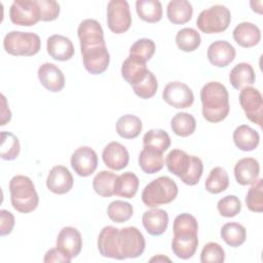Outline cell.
I'll list each match as a JSON object with an SVG mask.
<instances>
[{"mask_svg": "<svg viewBox=\"0 0 263 263\" xmlns=\"http://www.w3.org/2000/svg\"><path fill=\"white\" fill-rule=\"evenodd\" d=\"M225 260V252L223 248L214 241L204 245L200 254L201 263H222Z\"/></svg>", "mask_w": 263, "mask_h": 263, "instance_id": "cell-45", "label": "cell"}, {"mask_svg": "<svg viewBox=\"0 0 263 263\" xmlns=\"http://www.w3.org/2000/svg\"><path fill=\"white\" fill-rule=\"evenodd\" d=\"M203 118L213 123L223 121L229 114V95L225 85L218 81L205 83L200 90Z\"/></svg>", "mask_w": 263, "mask_h": 263, "instance_id": "cell-3", "label": "cell"}, {"mask_svg": "<svg viewBox=\"0 0 263 263\" xmlns=\"http://www.w3.org/2000/svg\"><path fill=\"white\" fill-rule=\"evenodd\" d=\"M233 142L235 146L242 151L255 150L260 142L258 132L247 124L237 126L233 132Z\"/></svg>", "mask_w": 263, "mask_h": 263, "instance_id": "cell-26", "label": "cell"}, {"mask_svg": "<svg viewBox=\"0 0 263 263\" xmlns=\"http://www.w3.org/2000/svg\"><path fill=\"white\" fill-rule=\"evenodd\" d=\"M57 248L71 259L77 257L82 249V237L80 232L71 226L61 229L57 237Z\"/></svg>", "mask_w": 263, "mask_h": 263, "instance_id": "cell-17", "label": "cell"}, {"mask_svg": "<svg viewBox=\"0 0 263 263\" xmlns=\"http://www.w3.org/2000/svg\"><path fill=\"white\" fill-rule=\"evenodd\" d=\"M222 239L230 247L237 248L241 246L247 238L246 228L236 222H228L221 228Z\"/></svg>", "mask_w": 263, "mask_h": 263, "instance_id": "cell-33", "label": "cell"}, {"mask_svg": "<svg viewBox=\"0 0 263 263\" xmlns=\"http://www.w3.org/2000/svg\"><path fill=\"white\" fill-rule=\"evenodd\" d=\"M9 17L14 25L31 27L40 21L37 0H15L9 8Z\"/></svg>", "mask_w": 263, "mask_h": 263, "instance_id": "cell-10", "label": "cell"}, {"mask_svg": "<svg viewBox=\"0 0 263 263\" xmlns=\"http://www.w3.org/2000/svg\"><path fill=\"white\" fill-rule=\"evenodd\" d=\"M193 14V8L187 0H172L166 7V15L171 23L183 25L188 23Z\"/></svg>", "mask_w": 263, "mask_h": 263, "instance_id": "cell-27", "label": "cell"}, {"mask_svg": "<svg viewBox=\"0 0 263 263\" xmlns=\"http://www.w3.org/2000/svg\"><path fill=\"white\" fill-rule=\"evenodd\" d=\"M1 99H2V108H1V123L0 124L5 125L11 119V112L7 106V102H6L4 95H1Z\"/></svg>", "mask_w": 263, "mask_h": 263, "instance_id": "cell-49", "label": "cell"}, {"mask_svg": "<svg viewBox=\"0 0 263 263\" xmlns=\"http://www.w3.org/2000/svg\"><path fill=\"white\" fill-rule=\"evenodd\" d=\"M71 166L80 177L90 176L98 166V155L96 151L88 146L77 148L71 156Z\"/></svg>", "mask_w": 263, "mask_h": 263, "instance_id": "cell-14", "label": "cell"}, {"mask_svg": "<svg viewBox=\"0 0 263 263\" xmlns=\"http://www.w3.org/2000/svg\"><path fill=\"white\" fill-rule=\"evenodd\" d=\"M238 99L248 119L261 127L263 122V99L261 92L253 86H246L241 88Z\"/></svg>", "mask_w": 263, "mask_h": 263, "instance_id": "cell-11", "label": "cell"}, {"mask_svg": "<svg viewBox=\"0 0 263 263\" xmlns=\"http://www.w3.org/2000/svg\"><path fill=\"white\" fill-rule=\"evenodd\" d=\"M40 83L51 92H59L65 86V76L62 70L52 63H44L38 68Z\"/></svg>", "mask_w": 263, "mask_h": 263, "instance_id": "cell-18", "label": "cell"}, {"mask_svg": "<svg viewBox=\"0 0 263 263\" xmlns=\"http://www.w3.org/2000/svg\"><path fill=\"white\" fill-rule=\"evenodd\" d=\"M178 195L176 182L167 176H161L145 186L142 192V201L149 208L172 202Z\"/></svg>", "mask_w": 263, "mask_h": 263, "instance_id": "cell-6", "label": "cell"}, {"mask_svg": "<svg viewBox=\"0 0 263 263\" xmlns=\"http://www.w3.org/2000/svg\"><path fill=\"white\" fill-rule=\"evenodd\" d=\"M231 13L224 5H214L202 10L196 20V26L202 33L216 34L224 32L230 25Z\"/></svg>", "mask_w": 263, "mask_h": 263, "instance_id": "cell-8", "label": "cell"}, {"mask_svg": "<svg viewBox=\"0 0 263 263\" xmlns=\"http://www.w3.org/2000/svg\"><path fill=\"white\" fill-rule=\"evenodd\" d=\"M149 70L146 67V63H143L135 58L127 57L121 66V75L123 79L132 86L142 81Z\"/></svg>", "mask_w": 263, "mask_h": 263, "instance_id": "cell-25", "label": "cell"}, {"mask_svg": "<svg viewBox=\"0 0 263 263\" xmlns=\"http://www.w3.org/2000/svg\"><path fill=\"white\" fill-rule=\"evenodd\" d=\"M171 128L174 134L179 137H189L195 132V118L187 112H179L172 118Z\"/></svg>", "mask_w": 263, "mask_h": 263, "instance_id": "cell-34", "label": "cell"}, {"mask_svg": "<svg viewBox=\"0 0 263 263\" xmlns=\"http://www.w3.org/2000/svg\"><path fill=\"white\" fill-rule=\"evenodd\" d=\"M14 226V216L6 211H0V235L4 236L11 233Z\"/></svg>", "mask_w": 263, "mask_h": 263, "instance_id": "cell-47", "label": "cell"}, {"mask_svg": "<svg viewBox=\"0 0 263 263\" xmlns=\"http://www.w3.org/2000/svg\"><path fill=\"white\" fill-rule=\"evenodd\" d=\"M40 9V21L51 22L60 14V4L54 0H37Z\"/></svg>", "mask_w": 263, "mask_h": 263, "instance_id": "cell-46", "label": "cell"}, {"mask_svg": "<svg viewBox=\"0 0 263 263\" xmlns=\"http://www.w3.org/2000/svg\"><path fill=\"white\" fill-rule=\"evenodd\" d=\"M107 214L110 220H112L115 223H123L128 221L133 214L134 209L133 205L123 200H114L109 203L107 208Z\"/></svg>", "mask_w": 263, "mask_h": 263, "instance_id": "cell-40", "label": "cell"}, {"mask_svg": "<svg viewBox=\"0 0 263 263\" xmlns=\"http://www.w3.org/2000/svg\"><path fill=\"white\" fill-rule=\"evenodd\" d=\"M165 165L172 174L189 186L196 185L203 172V164L199 157L189 155L180 149H173L166 155Z\"/></svg>", "mask_w": 263, "mask_h": 263, "instance_id": "cell-4", "label": "cell"}, {"mask_svg": "<svg viewBox=\"0 0 263 263\" xmlns=\"http://www.w3.org/2000/svg\"><path fill=\"white\" fill-rule=\"evenodd\" d=\"M173 231L172 250L174 254L183 260L191 258L198 246V224L195 217L188 213L178 215L174 220Z\"/></svg>", "mask_w": 263, "mask_h": 263, "instance_id": "cell-2", "label": "cell"}, {"mask_svg": "<svg viewBox=\"0 0 263 263\" xmlns=\"http://www.w3.org/2000/svg\"><path fill=\"white\" fill-rule=\"evenodd\" d=\"M162 99L174 108L185 109L193 104L194 95L187 84L180 81H172L164 86Z\"/></svg>", "mask_w": 263, "mask_h": 263, "instance_id": "cell-13", "label": "cell"}, {"mask_svg": "<svg viewBox=\"0 0 263 263\" xmlns=\"http://www.w3.org/2000/svg\"><path fill=\"white\" fill-rule=\"evenodd\" d=\"M155 52V43L148 38H141L137 40L129 48V57L135 58L143 63L151 60Z\"/></svg>", "mask_w": 263, "mask_h": 263, "instance_id": "cell-41", "label": "cell"}, {"mask_svg": "<svg viewBox=\"0 0 263 263\" xmlns=\"http://www.w3.org/2000/svg\"><path fill=\"white\" fill-rule=\"evenodd\" d=\"M141 119L133 114H125L116 122V133L123 139H135L142 132Z\"/></svg>", "mask_w": 263, "mask_h": 263, "instance_id": "cell-31", "label": "cell"}, {"mask_svg": "<svg viewBox=\"0 0 263 263\" xmlns=\"http://www.w3.org/2000/svg\"><path fill=\"white\" fill-rule=\"evenodd\" d=\"M5 51L14 57H31L39 52L41 41L33 32L11 31L3 39Z\"/></svg>", "mask_w": 263, "mask_h": 263, "instance_id": "cell-7", "label": "cell"}, {"mask_svg": "<svg viewBox=\"0 0 263 263\" xmlns=\"http://www.w3.org/2000/svg\"><path fill=\"white\" fill-rule=\"evenodd\" d=\"M260 165L257 159L245 157L239 159L234 166V177L238 184L246 186L252 185L259 179Z\"/></svg>", "mask_w": 263, "mask_h": 263, "instance_id": "cell-23", "label": "cell"}, {"mask_svg": "<svg viewBox=\"0 0 263 263\" xmlns=\"http://www.w3.org/2000/svg\"><path fill=\"white\" fill-rule=\"evenodd\" d=\"M143 145L144 147L164 152L171 146V138L165 130L160 128H153L144 135Z\"/></svg>", "mask_w": 263, "mask_h": 263, "instance_id": "cell-37", "label": "cell"}, {"mask_svg": "<svg viewBox=\"0 0 263 263\" xmlns=\"http://www.w3.org/2000/svg\"><path fill=\"white\" fill-rule=\"evenodd\" d=\"M21 151L17 137L10 132L0 134V156L4 160H14Z\"/></svg>", "mask_w": 263, "mask_h": 263, "instance_id": "cell-39", "label": "cell"}, {"mask_svg": "<svg viewBox=\"0 0 263 263\" xmlns=\"http://www.w3.org/2000/svg\"><path fill=\"white\" fill-rule=\"evenodd\" d=\"M145 238L134 226L117 228L105 226L98 237V249L103 257L123 260L138 258L145 251Z\"/></svg>", "mask_w": 263, "mask_h": 263, "instance_id": "cell-1", "label": "cell"}, {"mask_svg": "<svg viewBox=\"0 0 263 263\" xmlns=\"http://www.w3.org/2000/svg\"><path fill=\"white\" fill-rule=\"evenodd\" d=\"M139 165L146 174L158 173L164 165L163 152L144 147L139 155Z\"/></svg>", "mask_w": 263, "mask_h": 263, "instance_id": "cell-28", "label": "cell"}, {"mask_svg": "<svg viewBox=\"0 0 263 263\" xmlns=\"http://www.w3.org/2000/svg\"><path fill=\"white\" fill-rule=\"evenodd\" d=\"M228 186L229 177L227 172L221 166H216L212 168L204 183L206 191L213 194H218L225 191Z\"/></svg>", "mask_w": 263, "mask_h": 263, "instance_id": "cell-35", "label": "cell"}, {"mask_svg": "<svg viewBox=\"0 0 263 263\" xmlns=\"http://www.w3.org/2000/svg\"><path fill=\"white\" fill-rule=\"evenodd\" d=\"M139 184L140 181L136 174L125 172L116 178L114 183V195L124 198H133L138 192Z\"/></svg>", "mask_w": 263, "mask_h": 263, "instance_id": "cell-30", "label": "cell"}, {"mask_svg": "<svg viewBox=\"0 0 263 263\" xmlns=\"http://www.w3.org/2000/svg\"><path fill=\"white\" fill-rule=\"evenodd\" d=\"M232 36L239 46L250 48L259 43L261 39V32L256 25L250 22H242L234 28Z\"/></svg>", "mask_w": 263, "mask_h": 263, "instance_id": "cell-24", "label": "cell"}, {"mask_svg": "<svg viewBox=\"0 0 263 263\" xmlns=\"http://www.w3.org/2000/svg\"><path fill=\"white\" fill-rule=\"evenodd\" d=\"M85 70L93 75L104 73L110 63V54L106 44L80 48Z\"/></svg>", "mask_w": 263, "mask_h": 263, "instance_id": "cell-12", "label": "cell"}, {"mask_svg": "<svg viewBox=\"0 0 263 263\" xmlns=\"http://www.w3.org/2000/svg\"><path fill=\"white\" fill-rule=\"evenodd\" d=\"M46 49L52 59L61 62L69 61L75 52L72 41L60 34H54L47 38Z\"/></svg>", "mask_w": 263, "mask_h": 263, "instance_id": "cell-21", "label": "cell"}, {"mask_svg": "<svg viewBox=\"0 0 263 263\" xmlns=\"http://www.w3.org/2000/svg\"><path fill=\"white\" fill-rule=\"evenodd\" d=\"M154 261H156V262H161V261H171V260H170L168 258H166V257H163V256H161V255H158V256L153 257V258L150 259V262H154Z\"/></svg>", "mask_w": 263, "mask_h": 263, "instance_id": "cell-50", "label": "cell"}, {"mask_svg": "<svg viewBox=\"0 0 263 263\" xmlns=\"http://www.w3.org/2000/svg\"><path fill=\"white\" fill-rule=\"evenodd\" d=\"M217 209L221 216L225 218H232L241 211V202L237 196L227 195L218 201Z\"/></svg>", "mask_w": 263, "mask_h": 263, "instance_id": "cell-44", "label": "cell"}, {"mask_svg": "<svg viewBox=\"0 0 263 263\" xmlns=\"http://www.w3.org/2000/svg\"><path fill=\"white\" fill-rule=\"evenodd\" d=\"M246 204L251 212L261 213L263 211V180L257 179L252 184L246 196Z\"/></svg>", "mask_w": 263, "mask_h": 263, "instance_id": "cell-42", "label": "cell"}, {"mask_svg": "<svg viewBox=\"0 0 263 263\" xmlns=\"http://www.w3.org/2000/svg\"><path fill=\"white\" fill-rule=\"evenodd\" d=\"M71 258L68 257L66 254H64L59 248H52L49 249L45 255L43 261L45 263H50V262H63V263H69L71 262Z\"/></svg>", "mask_w": 263, "mask_h": 263, "instance_id": "cell-48", "label": "cell"}, {"mask_svg": "<svg viewBox=\"0 0 263 263\" xmlns=\"http://www.w3.org/2000/svg\"><path fill=\"white\" fill-rule=\"evenodd\" d=\"M255 71L248 63H239L235 65L229 73V81L235 89L251 86L255 82Z\"/></svg>", "mask_w": 263, "mask_h": 263, "instance_id": "cell-29", "label": "cell"}, {"mask_svg": "<svg viewBox=\"0 0 263 263\" xmlns=\"http://www.w3.org/2000/svg\"><path fill=\"white\" fill-rule=\"evenodd\" d=\"M104 163L113 171L123 170L129 160L127 149L119 142H110L102 152Z\"/></svg>", "mask_w": 263, "mask_h": 263, "instance_id": "cell-20", "label": "cell"}, {"mask_svg": "<svg viewBox=\"0 0 263 263\" xmlns=\"http://www.w3.org/2000/svg\"><path fill=\"white\" fill-rule=\"evenodd\" d=\"M176 43L181 50L190 52L199 47L201 43V37L195 29L183 28L179 30L176 35Z\"/></svg>", "mask_w": 263, "mask_h": 263, "instance_id": "cell-38", "label": "cell"}, {"mask_svg": "<svg viewBox=\"0 0 263 263\" xmlns=\"http://www.w3.org/2000/svg\"><path fill=\"white\" fill-rule=\"evenodd\" d=\"M10 201L12 208L23 214L36 210L39 203V196L36 192L33 181L23 175H16L9 181Z\"/></svg>", "mask_w": 263, "mask_h": 263, "instance_id": "cell-5", "label": "cell"}, {"mask_svg": "<svg viewBox=\"0 0 263 263\" xmlns=\"http://www.w3.org/2000/svg\"><path fill=\"white\" fill-rule=\"evenodd\" d=\"M117 175L109 171L99 172L92 180V188L97 194L102 197H110L114 195V183Z\"/></svg>", "mask_w": 263, "mask_h": 263, "instance_id": "cell-36", "label": "cell"}, {"mask_svg": "<svg viewBox=\"0 0 263 263\" xmlns=\"http://www.w3.org/2000/svg\"><path fill=\"white\" fill-rule=\"evenodd\" d=\"M107 25L115 34L126 32L132 25L129 5L125 0H111L107 5Z\"/></svg>", "mask_w": 263, "mask_h": 263, "instance_id": "cell-9", "label": "cell"}, {"mask_svg": "<svg viewBox=\"0 0 263 263\" xmlns=\"http://www.w3.org/2000/svg\"><path fill=\"white\" fill-rule=\"evenodd\" d=\"M235 48L225 40H217L210 44L208 48V59L210 63L218 68H224L235 59Z\"/></svg>", "mask_w": 263, "mask_h": 263, "instance_id": "cell-19", "label": "cell"}, {"mask_svg": "<svg viewBox=\"0 0 263 263\" xmlns=\"http://www.w3.org/2000/svg\"><path fill=\"white\" fill-rule=\"evenodd\" d=\"M77 35L80 41V48L106 44L102 26L93 18L82 21L78 26Z\"/></svg>", "mask_w": 263, "mask_h": 263, "instance_id": "cell-15", "label": "cell"}, {"mask_svg": "<svg viewBox=\"0 0 263 263\" xmlns=\"http://www.w3.org/2000/svg\"><path fill=\"white\" fill-rule=\"evenodd\" d=\"M136 10L139 17L147 23H157L162 18V6L158 0H138Z\"/></svg>", "mask_w": 263, "mask_h": 263, "instance_id": "cell-32", "label": "cell"}, {"mask_svg": "<svg viewBox=\"0 0 263 263\" xmlns=\"http://www.w3.org/2000/svg\"><path fill=\"white\" fill-rule=\"evenodd\" d=\"M157 87H158L157 79L155 75L151 71H149L142 81H140L139 83L133 86V89H134V92L139 98L150 99L156 93Z\"/></svg>", "mask_w": 263, "mask_h": 263, "instance_id": "cell-43", "label": "cell"}, {"mask_svg": "<svg viewBox=\"0 0 263 263\" xmlns=\"http://www.w3.org/2000/svg\"><path fill=\"white\" fill-rule=\"evenodd\" d=\"M74 179L70 171L64 165H54L46 179L47 189L54 194H66L73 187Z\"/></svg>", "mask_w": 263, "mask_h": 263, "instance_id": "cell-16", "label": "cell"}, {"mask_svg": "<svg viewBox=\"0 0 263 263\" xmlns=\"http://www.w3.org/2000/svg\"><path fill=\"white\" fill-rule=\"evenodd\" d=\"M142 223L150 235L159 236L164 233L167 228L168 215L162 209H151L143 214Z\"/></svg>", "mask_w": 263, "mask_h": 263, "instance_id": "cell-22", "label": "cell"}]
</instances>
